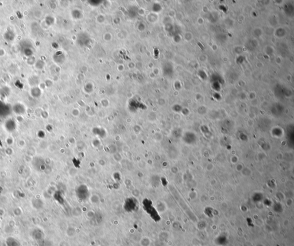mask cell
<instances>
[{"label":"cell","instance_id":"obj_1","mask_svg":"<svg viewBox=\"0 0 294 246\" xmlns=\"http://www.w3.org/2000/svg\"><path fill=\"white\" fill-rule=\"evenodd\" d=\"M143 204H144V209L146 210L150 209V212H149L148 213H149V214L150 215V216L153 218V219L154 220H155V221H159L160 220V217L157 214L156 212L155 211V208L152 207V203H149V201H148V202H147V201L144 200Z\"/></svg>","mask_w":294,"mask_h":246},{"label":"cell","instance_id":"obj_2","mask_svg":"<svg viewBox=\"0 0 294 246\" xmlns=\"http://www.w3.org/2000/svg\"><path fill=\"white\" fill-rule=\"evenodd\" d=\"M216 243L218 246H225L228 243V238L226 235L221 234L216 239Z\"/></svg>","mask_w":294,"mask_h":246},{"label":"cell","instance_id":"obj_3","mask_svg":"<svg viewBox=\"0 0 294 246\" xmlns=\"http://www.w3.org/2000/svg\"><path fill=\"white\" fill-rule=\"evenodd\" d=\"M7 244L8 246H19V243L12 238H10L8 239Z\"/></svg>","mask_w":294,"mask_h":246},{"label":"cell","instance_id":"obj_4","mask_svg":"<svg viewBox=\"0 0 294 246\" xmlns=\"http://www.w3.org/2000/svg\"><path fill=\"white\" fill-rule=\"evenodd\" d=\"M33 235H34V238L35 239H36V240H41L43 237V232L39 230L35 231L33 233Z\"/></svg>","mask_w":294,"mask_h":246},{"label":"cell","instance_id":"obj_5","mask_svg":"<svg viewBox=\"0 0 294 246\" xmlns=\"http://www.w3.org/2000/svg\"><path fill=\"white\" fill-rule=\"evenodd\" d=\"M257 246H263L262 245H258Z\"/></svg>","mask_w":294,"mask_h":246}]
</instances>
